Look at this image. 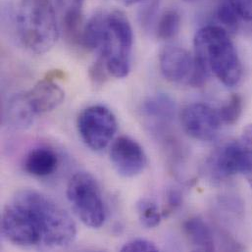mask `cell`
<instances>
[{
    "instance_id": "obj_5",
    "label": "cell",
    "mask_w": 252,
    "mask_h": 252,
    "mask_svg": "<svg viewBox=\"0 0 252 252\" xmlns=\"http://www.w3.org/2000/svg\"><path fill=\"white\" fill-rule=\"evenodd\" d=\"M67 198L78 216L88 227L99 229L106 220V208L97 181L87 172L75 174L67 187Z\"/></svg>"
},
{
    "instance_id": "obj_25",
    "label": "cell",
    "mask_w": 252,
    "mask_h": 252,
    "mask_svg": "<svg viewBox=\"0 0 252 252\" xmlns=\"http://www.w3.org/2000/svg\"><path fill=\"white\" fill-rule=\"evenodd\" d=\"M159 5V0H151L150 3H148L141 14V23L145 26H150L152 21H153V17L155 16L156 10L158 8Z\"/></svg>"
},
{
    "instance_id": "obj_11",
    "label": "cell",
    "mask_w": 252,
    "mask_h": 252,
    "mask_svg": "<svg viewBox=\"0 0 252 252\" xmlns=\"http://www.w3.org/2000/svg\"><path fill=\"white\" fill-rule=\"evenodd\" d=\"M24 95L35 116L55 110L65 99L64 91L49 78L39 81Z\"/></svg>"
},
{
    "instance_id": "obj_26",
    "label": "cell",
    "mask_w": 252,
    "mask_h": 252,
    "mask_svg": "<svg viewBox=\"0 0 252 252\" xmlns=\"http://www.w3.org/2000/svg\"><path fill=\"white\" fill-rule=\"evenodd\" d=\"M181 202H182L181 194L176 190L170 191L168 194V199H167V210L169 212H172L178 206H180Z\"/></svg>"
},
{
    "instance_id": "obj_16",
    "label": "cell",
    "mask_w": 252,
    "mask_h": 252,
    "mask_svg": "<svg viewBox=\"0 0 252 252\" xmlns=\"http://www.w3.org/2000/svg\"><path fill=\"white\" fill-rule=\"evenodd\" d=\"M86 0H72L70 6L65 12L63 27L67 38L74 43L81 42V36L84 30V5Z\"/></svg>"
},
{
    "instance_id": "obj_20",
    "label": "cell",
    "mask_w": 252,
    "mask_h": 252,
    "mask_svg": "<svg viewBox=\"0 0 252 252\" xmlns=\"http://www.w3.org/2000/svg\"><path fill=\"white\" fill-rule=\"evenodd\" d=\"M217 19L227 32H236L239 27L241 17L233 8V6L227 1L222 0L217 7Z\"/></svg>"
},
{
    "instance_id": "obj_22",
    "label": "cell",
    "mask_w": 252,
    "mask_h": 252,
    "mask_svg": "<svg viewBox=\"0 0 252 252\" xmlns=\"http://www.w3.org/2000/svg\"><path fill=\"white\" fill-rule=\"evenodd\" d=\"M123 252H157L159 249L150 241L145 239H134L126 243L122 248Z\"/></svg>"
},
{
    "instance_id": "obj_8",
    "label": "cell",
    "mask_w": 252,
    "mask_h": 252,
    "mask_svg": "<svg viewBox=\"0 0 252 252\" xmlns=\"http://www.w3.org/2000/svg\"><path fill=\"white\" fill-rule=\"evenodd\" d=\"M110 160L118 174L124 178L139 175L147 165V157L142 146L126 135L118 137L112 143Z\"/></svg>"
},
{
    "instance_id": "obj_23",
    "label": "cell",
    "mask_w": 252,
    "mask_h": 252,
    "mask_svg": "<svg viewBox=\"0 0 252 252\" xmlns=\"http://www.w3.org/2000/svg\"><path fill=\"white\" fill-rule=\"evenodd\" d=\"M241 141L247 149L249 160H250V169L248 174L245 177L252 187V124L248 125L244 128Z\"/></svg>"
},
{
    "instance_id": "obj_10",
    "label": "cell",
    "mask_w": 252,
    "mask_h": 252,
    "mask_svg": "<svg viewBox=\"0 0 252 252\" xmlns=\"http://www.w3.org/2000/svg\"><path fill=\"white\" fill-rule=\"evenodd\" d=\"M159 66L166 80L189 85L194 72V57L183 47L167 46L160 53Z\"/></svg>"
},
{
    "instance_id": "obj_18",
    "label": "cell",
    "mask_w": 252,
    "mask_h": 252,
    "mask_svg": "<svg viewBox=\"0 0 252 252\" xmlns=\"http://www.w3.org/2000/svg\"><path fill=\"white\" fill-rule=\"evenodd\" d=\"M181 16L176 10L164 12L156 25L157 37L162 40L174 38L180 32Z\"/></svg>"
},
{
    "instance_id": "obj_19",
    "label": "cell",
    "mask_w": 252,
    "mask_h": 252,
    "mask_svg": "<svg viewBox=\"0 0 252 252\" xmlns=\"http://www.w3.org/2000/svg\"><path fill=\"white\" fill-rule=\"evenodd\" d=\"M136 211L139 221L147 229H153L161 222L162 214L159 211L157 204L150 199H140L136 203Z\"/></svg>"
},
{
    "instance_id": "obj_4",
    "label": "cell",
    "mask_w": 252,
    "mask_h": 252,
    "mask_svg": "<svg viewBox=\"0 0 252 252\" xmlns=\"http://www.w3.org/2000/svg\"><path fill=\"white\" fill-rule=\"evenodd\" d=\"M133 32L126 15L119 10L106 15L99 57L110 76L123 79L130 71Z\"/></svg>"
},
{
    "instance_id": "obj_14",
    "label": "cell",
    "mask_w": 252,
    "mask_h": 252,
    "mask_svg": "<svg viewBox=\"0 0 252 252\" xmlns=\"http://www.w3.org/2000/svg\"><path fill=\"white\" fill-rule=\"evenodd\" d=\"M184 233L192 246L194 251L197 252H214L215 243L213 234L207 224L198 217L188 219L184 223Z\"/></svg>"
},
{
    "instance_id": "obj_24",
    "label": "cell",
    "mask_w": 252,
    "mask_h": 252,
    "mask_svg": "<svg viewBox=\"0 0 252 252\" xmlns=\"http://www.w3.org/2000/svg\"><path fill=\"white\" fill-rule=\"evenodd\" d=\"M241 19L252 22V0H227Z\"/></svg>"
},
{
    "instance_id": "obj_6",
    "label": "cell",
    "mask_w": 252,
    "mask_h": 252,
    "mask_svg": "<svg viewBox=\"0 0 252 252\" xmlns=\"http://www.w3.org/2000/svg\"><path fill=\"white\" fill-rule=\"evenodd\" d=\"M78 129L87 146L100 151L106 148L114 138L118 122L109 108L103 105H93L79 115Z\"/></svg>"
},
{
    "instance_id": "obj_2",
    "label": "cell",
    "mask_w": 252,
    "mask_h": 252,
    "mask_svg": "<svg viewBox=\"0 0 252 252\" xmlns=\"http://www.w3.org/2000/svg\"><path fill=\"white\" fill-rule=\"evenodd\" d=\"M193 45L194 72L190 86H202L210 75L229 88L240 83L243 75L242 63L224 28L217 25L202 27L195 33Z\"/></svg>"
},
{
    "instance_id": "obj_1",
    "label": "cell",
    "mask_w": 252,
    "mask_h": 252,
    "mask_svg": "<svg viewBox=\"0 0 252 252\" xmlns=\"http://www.w3.org/2000/svg\"><path fill=\"white\" fill-rule=\"evenodd\" d=\"M1 233L22 248H62L73 243L77 226L53 199L34 189H22L4 207Z\"/></svg>"
},
{
    "instance_id": "obj_9",
    "label": "cell",
    "mask_w": 252,
    "mask_h": 252,
    "mask_svg": "<svg viewBox=\"0 0 252 252\" xmlns=\"http://www.w3.org/2000/svg\"><path fill=\"white\" fill-rule=\"evenodd\" d=\"M207 165L210 173L216 178H227L237 174L246 176L250 169V160L242 141L233 140L217 149Z\"/></svg>"
},
{
    "instance_id": "obj_7",
    "label": "cell",
    "mask_w": 252,
    "mask_h": 252,
    "mask_svg": "<svg viewBox=\"0 0 252 252\" xmlns=\"http://www.w3.org/2000/svg\"><path fill=\"white\" fill-rule=\"evenodd\" d=\"M181 122L189 135L202 141L215 139L223 125L218 109L204 103L186 106L181 114Z\"/></svg>"
},
{
    "instance_id": "obj_3",
    "label": "cell",
    "mask_w": 252,
    "mask_h": 252,
    "mask_svg": "<svg viewBox=\"0 0 252 252\" xmlns=\"http://www.w3.org/2000/svg\"><path fill=\"white\" fill-rule=\"evenodd\" d=\"M21 44L33 54H44L56 43L59 28L51 0H21L16 16Z\"/></svg>"
},
{
    "instance_id": "obj_21",
    "label": "cell",
    "mask_w": 252,
    "mask_h": 252,
    "mask_svg": "<svg viewBox=\"0 0 252 252\" xmlns=\"http://www.w3.org/2000/svg\"><path fill=\"white\" fill-rule=\"evenodd\" d=\"M243 112V98L239 94H233L229 101L218 109L219 116L223 124L236 123Z\"/></svg>"
},
{
    "instance_id": "obj_12",
    "label": "cell",
    "mask_w": 252,
    "mask_h": 252,
    "mask_svg": "<svg viewBox=\"0 0 252 252\" xmlns=\"http://www.w3.org/2000/svg\"><path fill=\"white\" fill-rule=\"evenodd\" d=\"M59 165L57 153L48 146H36L30 150L24 160L25 171L37 178H45L55 173Z\"/></svg>"
},
{
    "instance_id": "obj_15",
    "label": "cell",
    "mask_w": 252,
    "mask_h": 252,
    "mask_svg": "<svg viewBox=\"0 0 252 252\" xmlns=\"http://www.w3.org/2000/svg\"><path fill=\"white\" fill-rule=\"evenodd\" d=\"M35 117L24 94H19L11 98L6 110V119L12 126L26 128L33 123Z\"/></svg>"
},
{
    "instance_id": "obj_17",
    "label": "cell",
    "mask_w": 252,
    "mask_h": 252,
    "mask_svg": "<svg viewBox=\"0 0 252 252\" xmlns=\"http://www.w3.org/2000/svg\"><path fill=\"white\" fill-rule=\"evenodd\" d=\"M105 18L104 14H96L85 25L80 44L89 50H96L98 51L103 32L105 28Z\"/></svg>"
},
{
    "instance_id": "obj_27",
    "label": "cell",
    "mask_w": 252,
    "mask_h": 252,
    "mask_svg": "<svg viewBox=\"0 0 252 252\" xmlns=\"http://www.w3.org/2000/svg\"><path fill=\"white\" fill-rule=\"evenodd\" d=\"M119 1L122 2L124 5L129 6V5L136 4V3H139V2H142V1H145V0H119Z\"/></svg>"
},
{
    "instance_id": "obj_13",
    "label": "cell",
    "mask_w": 252,
    "mask_h": 252,
    "mask_svg": "<svg viewBox=\"0 0 252 252\" xmlns=\"http://www.w3.org/2000/svg\"><path fill=\"white\" fill-rule=\"evenodd\" d=\"M142 115L154 124L165 125L172 122L176 114L175 101L165 94L148 97L141 106Z\"/></svg>"
}]
</instances>
